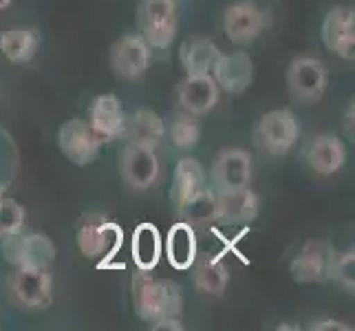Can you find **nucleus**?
<instances>
[{
  "label": "nucleus",
  "instance_id": "1",
  "mask_svg": "<svg viewBox=\"0 0 355 331\" xmlns=\"http://www.w3.org/2000/svg\"><path fill=\"white\" fill-rule=\"evenodd\" d=\"M132 300L137 314L148 323L179 318L181 314V289L173 280H155L150 272H139L132 278Z\"/></svg>",
  "mask_w": 355,
  "mask_h": 331
},
{
  "label": "nucleus",
  "instance_id": "2",
  "mask_svg": "<svg viewBox=\"0 0 355 331\" xmlns=\"http://www.w3.org/2000/svg\"><path fill=\"white\" fill-rule=\"evenodd\" d=\"M124 243V232L104 214H87L78 230V248L84 259H100V265H108L115 259Z\"/></svg>",
  "mask_w": 355,
  "mask_h": 331
},
{
  "label": "nucleus",
  "instance_id": "3",
  "mask_svg": "<svg viewBox=\"0 0 355 331\" xmlns=\"http://www.w3.org/2000/svg\"><path fill=\"white\" fill-rule=\"evenodd\" d=\"M137 22L150 49L164 51L177 35V3L175 0H141Z\"/></svg>",
  "mask_w": 355,
  "mask_h": 331
},
{
  "label": "nucleus",
  "instance_id": "4",
  "mask_svg": "<svg viewBox=\"0 0 355 331\" xmlns=\"http://www.w3.org/2000/svg\"><path fill=\"white\" fill-rule=\"evenodd\" d=\"M9 294L24 309H46L53 300L51 274L42 267H16L9 276Z\"/></svg>",
  "mask_w": 355,
  "mask_h": 331
},
{
  "label": "nucleus",
  "instance_id": "5",
  "mask_svg": "<svg viewBox=\"0 0 355 331\" xmlns=\"http://www.w3.org/2000/svg\"><path fill=\"white\" fill-rule=\"evenodd\" d=\"M3 250L5 259L14 267H42L49 269V265L55 259V245L46 235L40 232H16V235L3 237Z\"/></svg>",
  "mask_w": 355,
  "mask_h": 331
},
{
  "label": "nucleus",
  "instance_id": "6",
  "mask_svg": "<svg viewBox=\"0 0 355 331\" xmlns=\"http://www.w3.org/2000/svg\"><path fill=\"white\" fill-rule=\"evenodd\" d=\"M300 137V121L293 110L280 108L263 115L259 121V142L272 157L287 155Z\"/></svg>",
  "mask_w": 355,
  "mask_h": 331
},
{
  "label": "nucleus",
  "instance_id": "7",
  "mask_svg": "<svg viewBox=\"0 0 355 331\" xmlns=\"http://www.w3.org/2000/svg\"><path fill=\"white\" fill-rule=\"evenodd\" d=\"M329 73L327 67L315 58H296L287 71L289 93L300 104L318 102L327 91Z\"/></svg>",
  "mask_w": 355,
  "mask_h": 331
},
{
  "label": "nucleus",
  "instance_id": "8",
  "mask_svg": "<svg viewBox=\"0 0 355 331\" xmlns=\"http://www.w3.org/2000/svg\"><path fill=\"white\" fill-rule=\"evenodd\" d=\"M58 144L62 155L76 166H87L100 155L102 142L91 128L89 119H69L60 126Z\"/></svg>",
  "mask_w": 355,
  "mask_h": 331
},
{
  "label": "nucleus",
  "instance_id": "9",
  "mask_svg": "<svg viewBox=\"0 0 355 331\" xmlns=\"http://www.w3.org/2000/svg\"><path fill=\"white\" fill-rule=\"evenodd\" d=\"M336 250L324 241H307L302 252L291 261V278L296 283H324L331 278Z\"/></svg>",
  "mask_w": 355,
  "mask_h": 331
},
{
  "label": "nucleus",
  "instance_id": "10",
  "mask_svg": "<svg viewBox=\"0 0 355 331\" xmlns=\"http://www.w3.org/2000/svg\"><path fill=\"white\" fill-rule=\"evenodd\" d=\"M150 53L153 49L146 42L141 33L124 35L121 40L113 44L111 51V65L115 73L124 80H137L141 78L150 67Z\"/></svg>",
  "mask_w": 355,
  "mask_h": 331
},
{
  "label": "nucleus",
  "instance_id": "11",
  "mask_svg": "<svg viewBox=\"0 0 355 331\" xmlns=\"http://www.w3.org/2000/svg\"><path fill=\"white\" fill-rule=\"evenodd\" d=\"M322 40L331 53L342 60L355 58V11L353 7H336L322 22Z\"/></svg>",
  "mask_w": 355,
  "mask_h": 331
},
{
  "label": "nucleus",
  "instance_id": "12",
  "mask_svg": "<svg viewBox=\"0 0 355 331\" xmlns=\"http://www.w3.org/2000/svg\"><path fill=\"white\" fill-rule=\"evenodd\" d=\"M89 124L102 144L124 137L126 113H124V106L119 102V97L111 95V93L95 97L89 108Z\"/></svg>",
  "mask_w": 355,
  "mask_h": 331
},
{
  "label": "nucleus",
  "instance_id": "13",
  "mask_svg": "<svg viewBox=\"0 0 355 331\" xmlns=\"http://www.w3.org/2000/svg\"><path fill=\"white\" fill-rule=\"evenodd\" d=\"M121 175L135 190H148L159 179V159L153 148L128 144L121 153Z\"/></svg>",
  "mask_w": 355,
  "mask_h": 331
},
{
  "label": "nucleus",
  "instance_id": "14",
  "mask_svg": "<svg viewBox=\"0 0 355 331\" xmlns=\"http://www.w3.org/2000/svg\"><path fill=\"white\" fill-rule=\"evenodd\" d=\"M252 179V157L241 148H225L218 153L212 166L214 190H236L245 188Z\"/></svg>",
  "mask_w": 355,
  "mask_h": 331
},
{
  "label": "nucleus",
  "instance_id": "15",
  "mask_svg": "<svg viewBox=\"0 0 355 331\" xmlns=\"http://www.w3.org/2000/svg\"><path fill=\"white\" fill-rule=\"evenodd\" d=\"M267 27V18L252 0L234 3L223 14V29L232 42H252Z\"/></svg>",
  "mask_w": 355,
  "mask_h": 331
},
{
  "label": "nucleus",
  "instance_id": "16",
  "mask_svg": "<svg viewBox=\"0 0 355 331\" xmlns=\"http://www.w3.org/2000/svg\"><path fill=\"white\" fill-rule=\"evenodd\" d=\"M214 82L218 84V89H223L227 93H243L250 87L254 80V65L248 53L234 51V53H221L216 60V65L212 69Z\"/></svg>",
  "mask_w": 355,
  "mask_h": 331
},
{
  "label": "nucleus",
  "instance_id": "17",
  "mask_svg": "<svg viewBox=\"0 0 355 331\" xmlns=\"http://www.w3.org/2000/svg\"><path fill=\"white\" fill-rule=\"evenodd\" d=\"M218 102V84L210 73L188 76L179 84V104L186 113L203 115L212 110Z\"/></svg>",
  "mask_w": 355,
  "mask_h": 331
},
{
  "label": "nucleus",
  "instance_id": "18",
  "mask_svg": "<svg viewBox=\"0 0 355 331\" xmlns=\"http://www.w3.org/2000/svg\"><path fill=\"white\" fill-rule=\"evenodd\" d=\"M216 197V219L223 223H250L259 214V197L245 186L236 190L214 192Z\"/></svg>",
  "mask_w": 355,
  "mask_h": 331
},
{
  "label": "nucleus",
  "instance_id": "19",
  "mask_svg": "<svg viewBox=\"0 0 355 331\" xmlns=\"http://www.w3.org/2000/svg\"><path fill=\"white\" fill-rule=\"evenodd\" d=\"M347 162V148L336 135H320L307 148V164L320 177H331Z\"/></svg>",
  "mask_w": 355,
  "mask_h": 331
},
{
  "label": "nucleus",
  "instance_id": "20",
  "mask_svg": "<svg viewBox=\"0 0 355 331\" xmlns=\"http://www.w3.org/2000/svg\"><path fill=\"white\" fill-rule=\"evenodd\" d=\"M128 144L146 146V148H159L166 137V124L155 110L150 108H139L135 110L130 117H126V133Z\"/></svg>",
  "mask_w": 355,
  "mask_h": 331
},
{
  "label": "nucleus",
  "instance_id": "21",
  "mask_svg": "<svg viewBox=\"0 0 355 331\" xmlns=\"http://www.w3.org/2000/svg\"><path fill=\"white\" fill-rule=\"evenodd\" d=\"M166 256L168 263L175 269H190L197 263V235H194V226L186 223V221H179L173 228H170L168 237H166Z\"/></svg>",
  "mask_w": 355,
  "mask_h": 331
},
{
  "label": "nucleus",
  "instance_id": "22",
  "mask_svg": "<svg viewBox=\"0 0 355 331\" xmlns=\"http://www.w3.org/2000/svg\"><path fill=\"white\" fill-rule=\"evenodd\" d=\"M205 190V170L192 157H183L177 164L175 181H173V203L177 212L183 205H188L197 194Z\"/></svg>",
  "mask_w": 355,
  "mask_h": 331
},
{
  "label": "nucleus",
  "instance_id": "23",
  "mask_svg": "<svg viewBox=\"0 0 355 331\" xmlns=\"http://www.w3.org/2000/svg\"><path fill=\"white\" fill-rule=\"evenodd\" d=\"M130 254H132V263L137 265L141 272H150L157 267L159 259L164 254V241H162V232L157 230L153 223H139L132 232V241H130Z\"/></svg>",
  "mask_w": 355,
  "mask_h": 331
},
{
  "label": "nucleus",
  "instance_id": "24",
  "mask_svg": "<svg viewBox=\"0 0 355 331\" xmlns=\"http://www.w3.org/2000/svg\"><path fill=\"white\" fill-rule=\"evenodd\" d=\"M218 56H221L218 46L212 40L201 38V35H197V38H188L179 49L181 65H183V69H186L188 76L212 73Z\"/></svg>",
  "mask_w": 355,
  "mask_h": 331
},
{
  "label": "nucleus",
  "instance_id": "25",
  "mask_svg": "<svg viewBox=\"0 0 355 331\" xmlns=\"http://www.w3.org/2000/svg\"><path fill=\"white\" fill-rule=\"evenodd\" d=\"M40 38L33 29H7L0 33V51L11 65H27L38 51Z\"/></svg>",
  "mask_w": 355,
  "mask_h": 331
},
{
  "label": "nucleus",
  "instance_id": "26",
  "mask_svg": "<svg viewBox=\"0 0 355 331\" xmlns=\"http://www.w3.org/2000/svg\"><path fill=\"white\" fill-rule=\"evenodd\" d=\"M230 274L218 259H203L194 269V285L207 296H221L227 287Z\"/></svg>",
  "mask_w": 355,
  "mask_h": 331
},
{
  "label": "nucleus",
  "instance_id": "27",
  "mask_svg": "<svg viewBox=\"0 0 355 331\" xmlns=\"http://www.w3.org/2000/svg\"><path fill=\"white\" fill-rule=\"evenodd\" d=\"M170 139L179 151H190L199 144L201 139V126L197 121V115L192 113H181L173 119L170 124Z\"/></svg>",
  "mask_w": 355,
  "mask_h": 331
},
{
  "label": "nucleus",
  "instance_id": "28",
  "mask_svg": "<svg viewBox=\"0 0 355 331\" xmlns=\"http://www.w3.org/2000/svg\"><path fill=\"white\" fill-rule=\"evenodd\" d=\"M179 214L190 226H201V223H207V221L216 219V197H214V192L205 188L188 205H183L179 210Z\"/></svg>",
  "mask_w": 355,
  "mask_h": 331
},
{
  "label": "nucleus",
  "instance_id": "29",
  "mask_svg": "<svg viewBox=\"0 0 355 331\" xmlns=\"http://www.w3.org/2000/svg\"><path fill=\"white\" fill-rule=\"evenodd\" d=\"M24 228V210L22 205L5 199L0 201V237H9V235H16Z\"/></svg>",
  "mask_w": 355,
  "mask_h": 331
},
{
  "label": "nucleus",
  "instance_id": "30",
  "mask_svg": "<svg viewBox=\"0 0 355 331\" xmlns=\"http://www.w3.org/2000/svg\"><path fill=\"white\" fill-rule=\"evenodd\" d=\"M353 265H355V254L345 252V254H336V261H334V269H331V278L338 280V283L353 291L355 287V276H353Z\"/></svg>",
  "mask_w": 355,
  "mask_h": 331
},
{
  "label": "nucleus",
  "instance_id": "31",
  "mask_svg": "<svg viewBox=\"0 0 355 331\" xmlns=\"http://www.w3.org/2000/svg\"><path fill=\"white\" fill-rule=\"evenodd\" d=\"M309 329H313V331H331V329H336V331H351L353 327L351 325H342L340 321H331V318H327V321H313V325Z\"/></svg>",
  "mask_w": 355,
  "mask_h": 331
},
{
  "label": "nucleus",
  "instance_id": "32",
  "mask_svg": "<svg viewBox=\"0 0 355 331\" xmlns=\"http://www.w3.org/2000/svg\"><path fill=\"white\" fill-rule=\"evenodd\" d=\"M347 133L353 135V104H351L349 110H347Z\"/></svg>",
  "mask_w": 355,
  "mask_h": 331
},
{
  "label": "nucleus",
  "instance_id": "33",
  "mask_svg": "<svg viewBox=\"0 0 355 331\" xmlns=\"http://www.w3.org/2000/svg\"><path fill=\"white\" fill-rule=\"evenodd\" d=\"M11 5H14V0H0V14H3V11H7Z\"/></svg>",
  "mask_w": 355,
  "mask_h": 331
},
{
  "label": "nucleus",
  "instance_id": "34",
  "mask_svg": "<svg viewBox=\"0 0 355 331\" xmlns=\"http://www.w3.org/2000/svg\"><path fill=\"white\" fill-rule=\"evenodd\" d=\"M0 201H3V190H0Z\"/></svg>",
  "mask_w": 355,
  "mask_h": 331
}]
</instances>
